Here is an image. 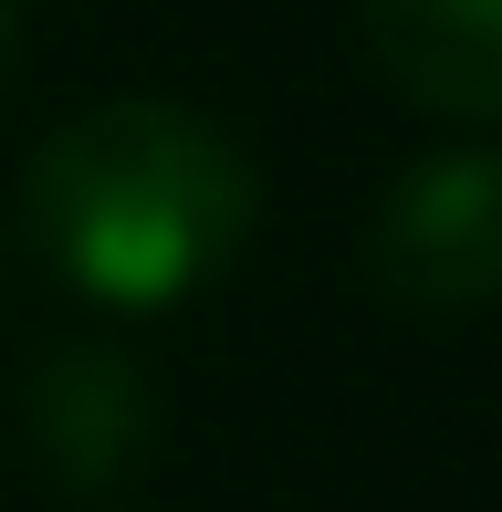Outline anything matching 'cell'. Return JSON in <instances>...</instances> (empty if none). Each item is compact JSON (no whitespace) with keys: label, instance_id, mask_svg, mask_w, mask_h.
Returning a JSON list of instances; mask_svg holds the SVG:
<instances>
[{"label":"cell","instance_id":"2","mask_svg":"<svg viewBox=\"0 0 502 512\" xmlns=\"http://www.w3.org/2000/svg\"><path fill=\"white\" fill-rule=\"evenodd\" d=\"M367 283L398 314L502 304V147H440L367 209Z\"/></svg>","mask_w":502,"mask_h":512},{"label":"cell","instance_id":"5","mask_svg":"<svg viewBox=\"0 0 502 512\" xmlns=\"http://www.w3.org/2000/svg\"><path fill=\"white\" fill-rule=\"evenodd\" d=\"M11 63H21V0H0V84H11Z\"/></svg>","mask_w":502,"mask_h":512},{"label":"cell","instance_id":"3","mask_svg":"<svg viewBox=\"0 0 502 512\" xmlns=\"http://www.w3.org/2000/svg\"><path fill=\"white\" fill-rule=\"evenodd\" d=\"M21 418H32V450L53 460V481L105 492V481H126L136 460H147L157 387L136 377V356L63 335V345H42V366L21 377Z\"/></svg>","mask_w":502,"mask_h":512},{"label":"cell","instance_id":"4","mask_svg":"<svg viewBox=\"0 0 502 512\" xmlns=\"http://www.w3.org/2000/svg\"><path fill=\"white\" fill-rule=\"evenodd\" d=\"M356 32L419 115L502 126V0H356Z\"/></svg>","mask_w":502,"mask_h":512},{"label":"cell","instance_id":"1","mask_svg":"<svg viewBox=\"0 0 502 512\" xmlns=\"http://www.w3.org/2000/svg\"><path fill=\"white\" fill-rule=\"evenodd\" d=\"M251 209H262L251 157L168 95L63 115L21 178V230H32L42 272H63L105 314H157L210 293L241 262Z\"/></svg>","mask_w":502,"mask_h":512}]
</instances>
